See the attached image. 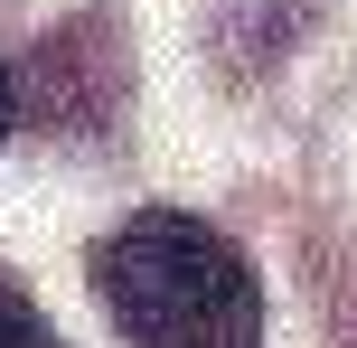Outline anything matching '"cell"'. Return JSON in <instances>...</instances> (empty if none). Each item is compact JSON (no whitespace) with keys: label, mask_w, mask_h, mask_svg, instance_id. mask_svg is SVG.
<instances>
[{"label":"cell","mask_w":357,"mask_h":348,"mask_svg":"<svg viewBox=\"0 0 357 348\" xmlns=\"http://www.w3.org/2000/svg\"><path fill=\"white\" fill-rule=\"evenodd\" d=\"M85 282L123 348H264L254 264L188 207H142L113 236H94Z\"/></svg>","instance_id":"obj_1"},{"label":"cell","mask_w":357,"mask_h":348,"mask_svg":"<svg viewBox=\"0 0 357 348\" xmlns=\"http://www.w3.org/2000/svg\"><path fill=\"white\" fill-rule=\"evenodd\" d=\"M0 348H66V339L47 330V311L29 292H0Z\"/></svg>","instance_id":"obj_2"},{"label":"cell","mask_w":357,"mask_h":348,"mask_svg":"<svg viewBox=\"0 0 357 348\" xmlns=\"http://www.w3.org/2000/svg\"><path fill=\"white\" fill-rule=\"evenodd\" d=\"M0 132H10V66H0Z\"/></svg>","instance_id":"obj_3"}]
</instances>
